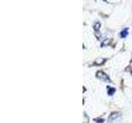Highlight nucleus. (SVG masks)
Instances as JSON below:
<instances>
[{
    "label": "nucleus",
    "mask_w": 132,
    "mask_h": 123,
    "mask_svg": "<svg viewBox=\"0 0 132 123\" xmlns=\"http://www.w3.org/2000/svg\"><path fill=\"white\" fill-rule=\"evenodd\" d=\"M111 44V39H106L105 41H103V43L102 44V47L108 46Z\"/></svg>",
    "instance_id": "7"
},
{
    "label": "nucleus",
    "mask_w": 132,
    "mask_h": 123,
    "mask_svg": "<svg viewBox=\"0 0 132 123\" xmlns=\"http://www.w3.org/2000/svg\"><path fill=\"white\" fill-rule=\"evenodd\" d=\"M100 27H101V23L99 22H96L93 24V29H94V30L96 31V32L99 30Z\"/></svg>",
    "instance_id": "5"
},
{
    "label": "nucleus",
    "mask_w": 132,
    "mask_h": 123,
    "mask_svg": "<svg viewBox=\"0 0 132 123\" xmlns=\"http://www.w3.org/2000/svg\"><path fill=\"white\" fill-rule=\"evenodd\" d=\"M96 76H97V79H99V80L103 81V82H107V83H111V79L109 78V76H107L105 72H103L102 71H97Z\"/></svg>",
    "instance_id": "1"
},
{
    "label": "nucleus",
    "mask_w": 132,
    "mask_h": 123,
    "mask_svg": "<svg viewBox=\"0 0 132 123\" xmlns=\"http://www.w3.org/2000/svg\"><path fill=\"white\" fill-rule=\"evenodd\" d=\"M128 34H129V32H128V28H126L120 33V35H121V38H126V37L128 35Z\"/></svg>",
    "instance_id": "4"
},
{
    "label": "nucleus",
    "mask_w": 132,
    "mask_h": 123,
    "mask_svg": "<svg viewBox=\"0 0 132 123\" xmlns=\"http://www.w3.org/2000/svg\"><path fill=\"white\" fill-rule=\"evenodd\" d=\"M95 121H96L97 122H100V123H103L105 121L104 119H102V118H96L95 119Z\"/></svg>",
    "instance_id": "8"
},
{
    "label": "nucleus",
    "mask_w": 132,
    "mask_h": 123,
    "mask_svg": "<svg viewBox=\"0 0 132 123\" xmlns=\"http://www.w3.org/2000/svg\"><path fill=\"white\" fill-rule=\"evenodd\" d=\"M120 115H121V113L118 112H111V115L109 116L108 117V123H111L112 121H114L116 119H117L119 117H120Z\"/></svg>",
    "instance_id": "2"
},
{
    "label": "nucleus",
    "mask_w": 132,
    "mask_h": 123,
    "mask_svg": "<svg viewBox=\"0 0 132 123\" xmlns=\"http://www.w3.org/2000/svg\"><path fill=\"white\" fill-rule=\"evenodd\" d=\"M116 92V89L115 88H112V87H107V94H108L109 96H112L113 94H115Z\"/></svg>",
    "instance_id": "3"
},
{
    "label": "nucleus",
    "mask_w": 132,
    "mask_h": 123,
    "mask_svg": "<svg viewBox=\"0 0 132 123\" xmlns=\"http://www.w3.org/2000/svg\"><path fill=\"white\" fill-rule=\"evenodd\" d=\"M106 61V59L105 58H100L99 60H97V61H94V65H96V66H97V65H102L103 63H104Z\"/></svg>",
    "instance_id": "6"
}]
</instances>
